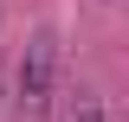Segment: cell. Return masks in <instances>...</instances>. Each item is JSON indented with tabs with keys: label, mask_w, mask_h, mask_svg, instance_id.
<instances>
[{
	"label": "cell",
	"mask_w": 129,
	"mask_h": 122,
	"mask_svg": "<svg viewBox=\"0 0 129 122\" xmlns=\"http://www.w3.org/2000/svg\"><path fill=\"white\" fill-rule=\"evenodd\" d=\"M52 90H58V39L52 32H32L26 58H19V116L39 122L52 109Z\"/></svg>",
	"instance_id": "6da1fadb"
},
{
	"label": "cell",
	"mask_w": 129,
	"mask_h": 122,
	"mask_svg": "<svg viewBox=\"0 0 129 122\" xmlns=\"http://www.w3.org/2000/svg\"><path fill=\"white\" fill-rule=\"evenodd\" d=\"M71 122H110V116H103V103H78V116H71Z\"/></svg>",
	"instance_id": "7a4b0ae2"
}]
</instances>
